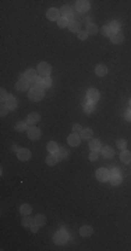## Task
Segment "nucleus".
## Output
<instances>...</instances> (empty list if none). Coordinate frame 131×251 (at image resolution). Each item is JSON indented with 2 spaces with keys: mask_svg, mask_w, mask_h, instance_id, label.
Wrapping results in <instances>:
<instances>
[{
  "mask_svg": "<svg viewBox=\"0 0 131 251\" xmlns=\"http://www.w3.org/2000/svg\"><path fill=\"white\" fill-rule=\"evenodd\" d=\"M15 130H17V131L27 130V124L25 123H17V124H15Z\"/></svg>",
  "mask_w": 131,
  "mask_h": 251,
  "instance_id": "nucleus-37",
  "label": "nucleus"
},
{
  "mask_svg": "<svg viewBox=\"0 0 131 251\" xmlns=\"http://www.w3.org/2000/svg\"><path fill=\"white\" fill-rule=\"evenodd\" d=\"M43 88L42 87H34L31 88V91L28 92V96L31 101H34V102H38V101H40V99L43 98Z\"/></svg>",
  "mask_w": 131,
  "mask_h": 251,
  "instance_id": "nucleus-1",
  "label": "nucleus"
},
{
  "mask_svg": "<svg viewBox=\"0 0 131 251\" xmlns=\"http://www.w3.org/2000/svg\"><path fill=\"white\" fill-rule=\"evenodd\" d=\"M130 108H131V99H130Z\"/></svg>",
  "mask_w": 131,
  "mask_h": 251,
  "instance_id": "nucleus-47",
  "label": "nucleus"
},
{
  "mask_svg": "<svg viewBox=\"0 0 131 251\" xmlns=\"http://www.w3.org/2000/svg\"><path fill=\"white\" fill-rule=\"evenodd\" d=\"M15 89L20 92H24L28 89V80H25V78H21V80L17 81V84H15Z\"/></svg>",
  "mask_w": 131,
  "mask_h": 251,
  "instance_id": "nucleus-8",
  "label": "nucleus"
},
{
  "mask_svg": "<svg viewBox=\"0 0 131 251\" xmlns=\"http://www.w3.org/2000/svg\"><path fill=\"white\" fill-rule=\"evenodd\" d=\"M28 137L31 140H38L40 137V130L38 127H29L28 128Z\"/></svg>",
  "mask_w": 131,
  "mask_h": 251,
  "instance_id": "nucleus-10",
  "label": "nucleus"
},
{
  "mask_svg": "<svg viewBox=\"0 0 131 251\" xmlns=\"http://www.w3.org/2000/svg\"><path fill=\"white\" fill-rule=\"evenodd\" d=\"M112 39V42L114 45H119V43H121L123 42V39H124V37L121 35V34H119V32H116V34H113V37L110 38Z\"/></svg>",
  "mask_w": 131,
  "mask_h": 251,
  "instance_id": "nucleus-23",
  "label": "nucleus"
},
{
  "mask_svg": "<svg viewBox=\"0 0 131 251\" xmlns=\"http://www.w3.org/2000/svg\"><path fill=\"white\" fill-rule=\"evenodd\" d=\"M67 141H69V144L71 146H77L81 141V137L77 134V133H73L71 135H69V140H67Z\"/></svg>",
  "mask_w": 131,
  "mask_h": 251,
  "instance_id": "nucleus-11",
  "label": "nucleus"
},
{
  "mask_svg": "<svg viewBox=\"0 0 131 251\" xmlns=\"http://www.w3.org/2000/svg\"><path fill=\"white\" fill-rule=\"evenodd\" d=\"M82 130H84V128H81V126H78V124L73 126V131H74V133H77V134H78V133H81Z\"/></svg>",
  "mask_w": 131,
  "mask_h": 251,
  "instance_id": "nucleus-41",
  "label": "nucleus"
},
{
  "mask_svg": "<svg viewBox=\"0 0 131 251\" xmlns=\"http://www.w3.org/2000/svg\"><path fill=\"white\" fill-rule=\"evenodd\" d=\"M75 8H77V11H80V13H87V11L89 10V2L80 0V2L75 3Z\"/></svg>",
  "mask_w": 131,
  "mask_h": 251,
  "instance_id": "nucleus-5",
  "label": "nucleus"
},
{
  "mask_svg": "<svg viewBox=\"0 0 131 251\" xmlns=\"http://www.w3.org/2000/svg\"><path fill=\"white\" fill-rule=\"evenodd\" d=\"M80 137L82 140H91V137H92V130H89V128H84V130L80 133Z\"/></svg>",
  "mask_w": 131,
  "mask_h": 251,
  "instance_id": "nucleus-24",
  "label": "nucleus"
},
{
  "mask_svg": "<svg viewBox=\"0 0 131 251\" xmlns=\"http://www.w3.org/2000/svg\"><path fill=\"white\" fill-rule=\"evenodd\" d=\"M84 110L88 113V114H89V113H92L95 110V108H94V105H92V103H87V105L84 106Z\"/></svg>",
  "mask_w": 131,
  "mask_h": 251,
  "instance_id": "nucleus-36",
  "label": "nucleus"
},
{
  "mask_svg": "<svg viewBox=\"0 0 131 251\" xmlns=\"http://www.w3.org/2000/svg\"><path fill=\"white\" fill-rule=\"evenodd\" d=\"M46 17L49 20H52V21H57L60 18V11L57 8H49L46 13Z\"/></svg>",
  "mask_w": 131,
  "mask_h": 251,
  "instance_id": "nucleus-6",
  "label": "nucleus"
},
{
  "mask_svg": "<svg viewBox=\"0 0 131 251\" xmlns=\"http://www.w3.org/2000/svg\"><path fill=\"white\" fill-rule=\"evenodd\" d=\"M62 14H63V17L67 18V20L73 18V10H71L70 6H63V7H62Z\"/></svg>",
  "mask_w": 131,
  "mask_h": 251,
  "instance_id": "nucleus-15",
  "label": "nucleus"
},
{
  "mask_svg": "<svg viewBox=\"0 0 131 251\" xmlns=\"http://www.w3.org/2000/svg\"><path fill=\"white\" fill-rule=\"evenodd\" d=\"M87 32H88V35H94V34L98 32V28H96V25H94V24H88Z\"/></svg>",
  "mask_w": 131,
  "mask_h": 251,
  "instance_id": "nucleus-31",
  "label": "nucleus"
},
{
  "mask_svg": "<svg viewBox=\"0 0 131 251\" xmlns=\"http://www.w3.org/2000/svg\"><path fill=\"white\" fill-rule=\"evenodd\" d=\"M69 29L71 32H78L80 31V22L75 20H70L69 21Z\"/></svg>",
  "mask_w": 131,
  "mask_h": 251,
  "instance_id": "nucleus-19",
  "label": "nucleus"
},
{
  "mask_svg": "<svg viewBox=\"0 0 131 251\" xmlns=\"http://www.w3.org/2000/svg\"><path fill=\"white\" fill-rule=\"evenodd\" d=\"M0 92H2V103H4L8 96H7V94H6V89H3V88H2V91H0Z\"/></svg>",
  "mask_w": 131,
  "mask_h": 251,
  "instance_id": "nucleus-38",
  "label": "nucleus"
},
{
  "mask_svg": "<svg viewBox=\"0 0 131 251\" xmlns=\"http://www.w3.org/2000/svg\"><path fill=\"white\" fill-rule=\"evenodd\" d=\"M45 223H46V218H45V215H42V214L37 215V218H35V225L43 226Z\"/></svg>",
  "mask_w": 131,
  "mask_h": 251,
  "instance_id": "nucleus-28",
  "label": "nucleus"
},
{
  "mask_svg": "<svg viewBox=\"0 0 131 251\" xmlns=\"http://www.w3.org/2000/svg\"><path fill=\"white\" fill-rule=\"evenodd\" d=\"M24 77H25V80H28V81H35L37 80V70L28 69L25 71V74H24Z\"/></svg>",
  "mask_w": 131,
  "mask_h": 251,
  "instance_id": "nucleus-14",
  "label": "nucleus"
},
{
  "mask_svg": "<svg viewBox=\"0 0 131 251\" xmlns=\"http://www.w3.org/2000/svg\"><path fill=\"white\" fill-rule=\"evenodd\" d=\"M11 151H14V152H18V148L15 145H13V148H11Z\"/></svg>",
  "mask_w": 131,
  "mask_h": 251,
  "instance_id": "nucleus-46",
  "label": "nucleus"
},
{
  "mask_svg": "<svg viewBox=\"0 0 131 251\" xmlns=\"http://www.w3.org/2000/svg\"><path fill=\"white\" fill-rule=\"evenodd\" d=\"M110 184H112V186H119V184H120L121 183V176L119 175V173H113L112 176H110Z\"/></svg>",
  "mask_w": 131,
  "mask_h": 251,
  "instance_id": "nucleus-17",
  "label": "nucleus"
},
{
  "mask_svg": "<svg viewBox=\"0 0 131 251\" xmlns=\"http://www.w3.org/2000/svg\"><path fill=\"white\" fill-rule=\"evenodd\" d=\"M46 148H47V151H49L50 153H56V151L59 149V145L56 144L55 141H50L49 144H47V146H46Z\"/></svg>",
  "mask_w": 131,
  "mask_h": 251,
  "instance_id": "nucleus-29",
  "label": "nucleus"
},
{
  "mask_svg": "<svg viewBox=\"0 0 131 251\" xmlns=\"http://www.w3.org/2000/svg\"><path fill=\"white\" fill-rule=\"evenodd\" d=\"M102 153L106 159H110V158H113V155H114V151H113V148H110V146H105V148H102Z\"/></svg>",
  "mask_w": 131,
  "mask_h": 251,
  "instance_id": "nucleus-20",
  "label": "nucleus"
},
{
  "mask_svg": "<svg viewBox=\"0 0 131 251\" xmlns=\"http://www.w3.org/2000/svg\"><path fill=\"white\" fill-rule=\"evenodd\" d=\"M102 32H103V35H105V37H110V38H112V37H113V34H114V32L112 31V29H110V27H109V25L103 27V28H102Z\"/></svg>",
  "mask_w": 131,
  "mask_h": 251,
  "instance_id": "nucleus-34",
  "label": "nucleus"
},
{
  "mask_svg": "<svg viewBox=\"0 0 131 251\" xmlns=\"http://www.w3.org/2000/svg\"><path fill=\"white\" fill-rule=\"evenodd\" d=\"M109 27H110V29H112L113 32L116 34L117 31L120 29V22H119V21H112V22L109 24Z\"/></svg>",
  "mask_w": 131,
  "mask_h": 251,
  "instance_id": "nucleus-32",
  "label": "nucleus"
},
{
  "mask_svg": "<svg viewBox=\"0 0 131 251\" xmlns=\"http://www.w3.org/2000/svg\"><path fill=\"white\" fill-rule=\"evenodd\" d=\"M57 162H59V158L56 153H50V155L46 158V163L49 165V166H53V165H56Z\"/></svg>",
  "mask_w": 131,
  "mask_h": 251,
  "instance_id": "nucleus-22",
  "label": "nucleus"
},
{
  "mask_svg": "<svg viewBox=\"0 0 131 251\" xmlns=\"http://www.w3.org/2000/svg\"><path fill=\"white\" fill-rule=\"evenodd\" d=\"M37 226H38V225H35V223H34V225L31 226V230H32L34 233H37V232H38V227H37Z\"/></svg>",
  "mask_w": 131,
  "mask_h": 251,
  "instance_id": "nucleus-45",
  "label": "nucleus"
},
{
  "mask_svg": "<svg viewBox=\"0 0 131 251\" xmlns=\"http://www.w3.org/2000/svg\"><path fill=\"white\" fill-rule=\"evenodd\" d=\"M39 121V114L38 113H31L28 116V123L29 124H35Z\"/></svg>",
  "mask_w": 131,
  "mask_h": 251,
  "instance_id": "nucleus-30",
  "label": "nucleus"
},
{
  "mask_svg": "<svg viewBox=\"0 0 131 251\" xmlns=\"http://www.w3.org/2000/svg\"><path fill=\"white\" fill-rule=\"evenodd\" d=\"M116 144H117V146H119V148H121V149L126 148V141H124V140H119Z\"/></svg>",
  "mask_w": 131,
  "mask_h": 251,
  "instance_id": "nucleus-39",
  "label": "nucleus"
},
{
  "mask_svg": "<svg viewBox=\"0 0 131 251\" xmlns=\"http://www.w3.org/2000/svg\"><path fill=\"white\" fill-rule=\"evenodd\" d=\"M52 87V80L49 77H43L42 78V88H50Z\"/></svg>",
  "mask_w": 131,
  "mask_h": 251,
  "instance_id": "nucleus-33",
  "label": "nucleus"
},
{
  "mask_svg": "<svg viewBox=\"0 0 131 251\" xmlns=\"http://www.w3.org/2000/svg\"><path fill=\"white\" fill-rule=\"evenodd\" d=\"M95 73H96V76L99 77H105L106 74H107V67L103 64H99L96 66V69H95Z\"/></svg>",
  "mask_w": 131,
  "mask_h": 251,
  "instance_id": "nucleus-16",
  "label": "nucleus"
},
{
  "mask_svg": "<svg viewBox=\"0 0 131 251\" xmlns=\"http://www.w3.org/2000/svg\"><path fill=\"white\" fill-rule=\"evenodd\" d=\"M120 159L123 163H130L131 162V152H128V151H123V152L120 153Z\"/></svg>",
  "mask_w": 131,
  "mask_h": 251,
  "instance_id": "nucleus-21",
  "label": "nucleus"
},
{
  "mask_svg": "<svg viewBox=\"0 0 131 251\" xmlns=\"http://www.w3.org/2000/svg\"><path fill=\"white\" fill-rule=\"evenodd\" d=\"M126 120L131 121V110H127V112H126Z\"/></svg>",
  "mask_w": 131,
  "mask_h": 251,
  "instance_id": "nucleus-44",
  "label": "nucleus"
},
{
  "mask_svg": "<svg viewBox=\"0 0 131 251\" xmlns=\"http://www.w3.org/2000/svg\"><path fill=\"white\" fill-rule=\"evenodd\" d=\"M7 106L6 105H2V110H0V113H2V116H6V114H7Z\"/></svg>",
  "mask_w": 131,
  "mask_h": 251,
  "instance_id": "nucleus-42",
  "label": "nucleus"
},
{
  "mask_svg": "<svg viewBox=\"0 0 131 251\" xmlns=\"http://www.w3.org/2000/svg\"><path fill=\"white\" fill-rule=\"evenodd\" d=\"M37 70L39 71V74L42 77H49V74H50V71H52V67H50V64H47V63H39Z\"/></svg>",
  "mask_w": 131,
  "mask_h": 251,
  "instance_id": "nucleus-3",
  "label": "nucleus"
},
{
  "mask_svg": "<svg viewBox=\"0 0 131 251\" xmlns=\"http://www.w3.org/2000/svg\"><path fill=\"white\" fill-rule=\"evenodd\" d=\"M22 226H25V227H31V226L35 223V219L29 218V216H24V219H22Z\"/></svg>",
  "mask_w": 131,
  "mask_h": 251,
  "instance_id": "nucleus-26",
  "label": "nucleus"
},
{
  "mask_svg": "<svg viewBox=\"0 0 131 251\" xmlns=\"http://www.w3.org/2000/svg\"><path fill=\"white\" fill-rule=\"evenodd\" d=\"M56 155H57L59 160H64L66 158H67V151H66L64 148H59L57 151H56Z\"/></svg>",
  "mask_w": 131,
  "mask_h": 251,
  "instance_id": "nucleus-27",
  "label": "nucleus"
},
{
  "mask_svg": "<svg viewBox=\"0 0 131 251\" xmlns=\"http://www.w3.org/2000/svg\"><path fill=\"white\" fill-rule=\"evenodd\" d=\"M20 212H21V215H24V216H28V215L31 214V207H29L28 204H22L21 207H20Z\"/></svg>",
  "mask_w": 131,
  "mask_h": 251,
  "instance_id": "nucleus-25",
  "label": "nucleus"
},
{
  "mask_svg": "<svg viewBox=\"0 0 131 251\" xmlns=\"http://www.w3.org/2000/svg\"><path fill=\"white\" fill-rule=\"evenodd\" d=\"M89 159H91V160H96V159H98V152H91V153H89Z\"/></svg>",
  "mask_w": 131,
  "mask_h": 251,
  "instance_id": "nucleus-43",
  "label": "nucleus"
},
{
  "mask_svg": "<svg viewBox=\"0 0 131 251\" xmlns=\"http://www.w3.org/2000/svg\"><path fill=\"white\" fill-rule=\"evenodd\" d=\"M57 25L62 27V28H64V27H69V20L64 18V17H60V18L57 20Z\"/></svg>",
  "mask_w": 131,
  "mask_h": 251,
  "instance_id": "nucleus-35",
  "label": "nucleus"
},
{
  "mask_svg": "<svg viewBox=\"0 0 131 251\" xmlns=\"http://www.w3.org/2000/svg\"><path fill=\"white\" fill-rule=\"evenodd\" d=\"M78 38L81 40H85L88 38V32H78Z\"/></svg>",
  "mask_w": 131,
  "mask_h": 251,
  "instance_id": "nucleus-40",
  "label": "nucleus"
},
{
  "mask_svg": "<svg viewBox=\"0 0 131 251\" xmlns=\"http://www.w3.org/2000/svg\"><path fill=\"white\" fill-rule=\"evenodd\" d=\"M87 99L91 103L98 102V99H99V92H98V89H95V88L88 89V91H87Z\"/></svg>",
  "mask_w": 131,
  "mask_h": 251,
  "instance_id": "nucleus-4",
  "label": "nucleus"
},
{
  "mask_svg": "<svg viewBox=\"0 0 131 251\" xmlns=\"http://www.w3.org/2000/svg\"><path fill=\"white\" fill-rule=\"evenodd\" d=\"M80 234L82 237H89L92 234V227H91V226H88V225L82 226V227L80 229Z\"/></svg>",
  "mask_w": 131,
  "mask_h": 251,
  "instance_id": "nucleus-18",
  "label": "nucleus"
},
{
  "mask_svg": "<svg viewBox=\"0 0 131 251\" xmlns=\"http://www.w3.org/2000/svg\"><path fill=\"white\" fill-rule=\"evenodd\" d=\"M17 155H18L20 160H28L29 158H31V152H29L28 149H25V148L20 149L18 152H17Z\"/></svg>",
  "mask_w": 131,
  "mask_h": 251,
  "instance_id": "nucleus-12",
  "label": "nucleus"
},
{
  "mask_svg": "<svg viewBox=\"0 0 131 251\" xmlns=\"http://www.w3.org/2000/svg\"><path fill=\"white\" fill-rule=\"evenodd\" d=\"M89 148H91L92 152H99L102 149V145H101V141L99 140H92L89 142Z\"/></svg>",
  "mask_w": 131,
  "mask_h": 251,
  "instance_id": "nucleus-13",
  "label": "nucleus"
},
{
  "mask_svg": "<svg viewBox=\"0 0 131 251\" xmlns=\"http://www.w3.org/2000/svg\"><path fill=\"white\" fill-rule=\"evenodd\" d=\"M96 179H98L99 182L109 180V170H107V169H99V170L96 172Z\"/></svg>",
  "mask_w": 131,
  "mask_h": 251,
  "instance_id": "nucleus-7",
  "label": "nucleus"
},
{
  "mask_svg": "<svg viewBox=\"0 0 131 251\" xmlns=\"http://www.w3.org/2000/svg\"><path fill=\"white\" fill-rule=\"evenodd\" d=\"M3 105H6L10 110H13V109H15V108H17V99H15L13 95H8V98L6 99V102H4Z\"/></svg>",
  "mask_w": 131,
  "mask_h": 251,
  "instance_id": "nucleus-9",
  "label": "nucleus"
},
{
  "mask_svg": "<svg viewBox=\"0 0 131 251\" xmlns=\"http://www.w3.org/2000/svg\"><path fill=\"white\" fill-rule=\"evenodd\" d=\"M67 240H69V234H67L66 230H59L55 236H53V241H55L56 244H64Z\"/></svg>",
  "mask_w": 131,
  "mask_h": 251,
  "instance_id": "nucleus-2",
  "label": "nucleus"
}]
</instances>
